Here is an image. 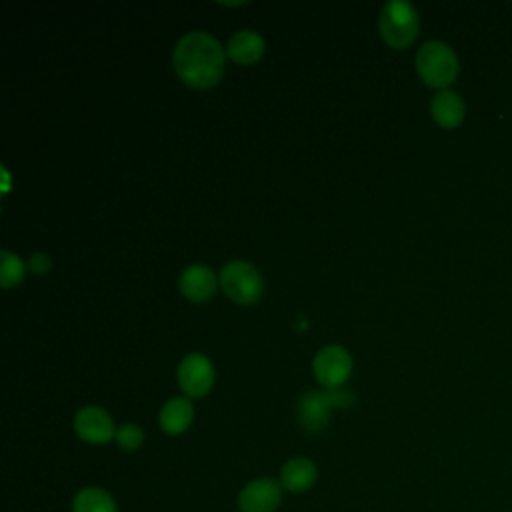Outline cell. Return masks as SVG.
Returning <instances> with one entry per match:
<instances>
[{
    "label": "cell",
    "instance_id": "cell-2",
    "mask_svg": "<svg viewBox=\"0 0 512 512\" xmlns=\"http://www.w3.org/2000/svg\"><path fill=\"white\" fill-rule=\"evenodd\" d=\"M414 62L420 80L426 86L438 90H448L460 70L456 52L442 40H430L422 44L416 52Z\"/></svg>",
    "mask_w": 512,
    "mask_h": 512
},
{
    "label": "cell",
    "instance_id": "cell-8",
    "mask_svg": "<svg viewBox=\"0 0 512 512\" xmlns=\"http://www.w3.org/2000/svg\"><path fill=\"white\" fill-rule=\"evenodd\" d=\"M112 416L100 406H84L74 416V432L88 444H106L116 438Z\"/></svg>",
    "mask_w": 512,
    "mask_h": 512
},
{
    "label": "cell",
    "instance_id": "cell-15",
    "mask_svg": "<svg viewBox=\"0 0 512 512\" xmlns=\"http://www.w3.org/2000/svg\"><path fill=\"white\" fill-rule=\"evenodd\" d=\"M72 512H118L116 500L110 492L98 486H86L76 492Z\"/></svg>",
    "mask_w": 512,
    "mask_h": 512
},
{
    "label": "cell",
    "instance_id": "cell-4",
    "mask_svg": "<svg viewBox=\"0 0 512 512\" xmlns=\"http://www.w3.org/2000/svg\"><path fill=\"white\" fill-rule=\"evenodd\" d=\"M224 294L240 306H250L260 300L264 292L262 274L246 260H232L222 266L218 276Z\"/></svg>",
    "mask_w": 512,
    "mask_h": 512
},
{
    "label": "cell",
    "instance_id": "cell-5",
    "mask_svg": "<svg viewBox=\"0 0 512 512\" xmlns=\"http://www.w3.org/2000/svg\"><path fill=\"white\" fill-rule=\"evenodd\" d=\"M354 368V360L344 346L328 344L320 348L314 356L312 370L316 380L322 384L324 390H336L346 384Z\"/></svg>",
    "mask_w": 512,
    "mask_h": 512
},
{
    "label": "cell",
    "instance_id": "cell-16",
    "mask_svg": "<svg viewBox=\"0 0 512 512\" xmlns=\"http://www.w3.org/2000/svg\"><path fill=\"white\" fill-rule=\"evenodd\" d=\"M26 274V264L10 250L0 252V284L2 288L10 290L18 286L24 280Z\"/></svg>",
    "mask_w": 512,
    "mask_h": 512
},
{
    "label": "cell",
    "instance_id": "cell-9",
    "mask_svg": "<svg viewBox=\"0 0 512 512\" xmlns=\"http://www.w3.org/2000/svg\"><path fill=\"white\" fill-rule=\"evenodd\" d=\"M336 406L332 390H310L298 402V422L310 432H322L330 422V410Z\"/></svg>",
    "mask_w": 512,
    "mask_h": 512
},
{
    "label": "cell",
    "instance_id": "cell-11",
    "mask_svg": "<svg viewBox=\"0 0 512 512\" xmlns=\"http://www.w3.org/2000/svg\"><path fill=\"white\" fill-rule=\"evenodd\" d=\"M318 480V468L310 458L296 456L284 462L280 470V484L284 490L292 494H302L308 492Z\"/></svg>",
    "mask_w": 512,
    "mask_h": 512
},
{
    "label": "cell",
    "instance_id": "cell-13",
    "mask_svg": "<svg viewBox=\"0 0 512 512\" xmlns=\"http://www.w3.org/2000/svg\"><path fill=\"white\" fill-rule=\"evenodd\" d=\"M430 114L442 128H456L466 116V104L454 90H438L430 102Z\"/></svg>",
    "mask_w": 512,
    "mask_h": 512
},
{
    "label": "cell",
    "instance_id": "cell-6",
    "mask_svg": "<svg viewBox=\"0 0 512 512\" xmlns=\"http://www.w3.org/2000/svg\"><path fill=\"white\" fill-rule=\"evenodd\" d=\"M176 376L186 398H202L214 386V366L204 354L198 352L182 358Z\"/></svg>",
    "mask_w": 512,
    "mask_h": 512
},
{
    "label": "cell",
    "instance_id": "cell-12",
    "mask_svg": "<svg viewBox=\"0 0 512 512\" xmlns=\"http://www.w3.org/2000/svg\"><path fill=\"white\" fill-rule=\"evenodd\" d=\"M264 50L266 42L254 30H238L230 36L226 44V56L240 66L256 64L264 56Z\"/></svg>",
    "mask_w": 512,
    "mask_h": 512
},
{
    "label": "cell",
    "instance_id": "cell-14",
    "mask_svg": "<svg viewBox=\"0 0 512 512\" xmlns=\"http://www.w3.org/2000/svg\"><path fill=\"white\" fill-rule=\"evenodd\" d=\"M192 420H194V406L186 396H176L166 400L158 412V424L170 436H178L186 432Z\"/></svg>",
    "mask_w": 512,
    "mask_h": 512
},
{
    "label": "cell",
    "instance_id": "cell-17",
    "mask_svg": "<svg viewBox=\"0 0 512 512\" xmlns=\"http://www.w3.org/2000/svg\"><path fill=\"white\" fill-rule=\"evenodd\" d=\"M114 440L118 442V446H120L122 450L132 452V450H138V448L142 446V442H144V430H142L138 424H134V422H126V424H122V426L116 430V438H114Z\"/></svg>",
    "mask_w": 512,
    "mask_h": 512
},
{
    "label": "cell",
    "instance_id": "cell-7",
    "mask_svg": "<svg viewBox=\"0 0 512 512\" xmlns=\"http://www.w3.org/2000/svg\"><path fill=\"white\" fill-rule=\"evenodd\" d=\"M280 480L262 476L250 480L238 494L240 512H274L282 502Z\"/></svg>",
    "mask_w": 512,
    "mask_h": 512
},
{
    "label": "cell",
    "instance_id": "cell-1",
    "mask_svg": "<svg viewBox=\"0 0 512 512\" xmlns=\"http://www.w3.org/2000/svg\"><path fill=\"white\" fill-rule=\"evenodd\" d=\"M226 52L208 32L194 30L184 34L172 50L176 76L194 90H206L220 82L224 74Z\"/></svg>",
    "mask_w": 512,
    "mask_h": 512
},
{
    "label": "cell",
    "instance_id": "cell-19",
    "mask_svg": "<svg viewBox=\"0 0 512 512\" xmlns=\"http://www.w3.org/2000/svg\"><path fill=\"white\" fill-rule=\"evenodd\" d=\"M220 4H224V6H242L244 2H220Z\"/></svg>",
    "mask_w": 512,
    "mask_h": 512
},
{
    "label": "cell",
    "instance_id": "cell-18",
    "mask_svg": "<svg viewBox=\"0 0 512 512\" xmlns=\"http://www.w3.org/2000/svg\"><path fill=\"white\" fill-rule=\"evenodd\" d=\"M26 266H28L30 272L42 276V274H46V272L50 270L52 260H50V256H48L46 252H34V254L28 258V264H26Z\"/></svg>",
    "mask_w": 512,
    "mask_h": 512
},
{
    "label": "cell",
    "instance_id": "cell-3",
    "mask_svg": "<svg viewBox=\"0 0 512 512\" xmlns=\"http://www.w3.org/2000/svg\"><path fill=\"white\" fill-rule=\"evenodd\" d=\"M382 40L394 48L404 50L408 48L420 30V20L416 8L406 0H390L384 4L378 20Z\"/></svg>",
    "mask_w": 512,
    "mask_h": 512
},
{
    "label": "cell",
    "instance_id": "cell-10",
    "mask_svg": "<svg viewBox=\"0 0 512 512\" xmlns=\"http://www.w3.org/2000/svg\"><path fill=\"white\" fill-rule=\"evenodd\" d=\"M218 278L212 272L210 266L204 264H190L182 270L180 280H178V288L182 292V296L190 302H206L214 296L216 288H218Z\"/></svg>",
    "mask_w": 512,
    "mask_h": 512
}]
</instances>
